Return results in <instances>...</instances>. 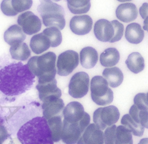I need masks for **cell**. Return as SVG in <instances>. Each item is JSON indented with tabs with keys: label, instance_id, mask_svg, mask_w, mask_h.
Masks as SVG:
<instances>
[{
	"label": "cell",
	"instance_id": "1",
	"mask_svg": "<svg viewBox=\"0 0 148 144\" xmlns=\"http://www.w3.org/2000/svg\"><path fill=\"white\" fill-rule=\"evenodd\" d=\"M27 65L12 63L0 70V91L8 96H16L30 89L35 82Z\"/></svg>",
	"mask_w": 148,
	"mask_h": 144
},
{
	"label": "cell",
	"instance_id": "2",
	"mask_svg": "<svg viewBox=\"0 0 148 144\" xmlns=\"http://www.w3.org/2000/svg\"><path fill=\"white\" fill-rule=\"evenodd\" d=\"M17 136L22 144H53L51 130L44 117H35L25 123Z\"/></svg>",
	"mask_w": 148,
	"mask_h": 144
},
{
	"label": "cell",
	"instance_id": "3",
	"mask_svg": "<svg viewBox=\"0 0 148 144\" xmlns=\"http://www.w3.org/2000/svg\"><path fill=\"white\" fill-rule=\"evenodd\" d=\"M56 57L55 53L49 52L29 59L27 65L31 72L38 77V83L49 82L55 79Z\"/></svg>",
	"mask_w": 148,
	"mask_h": 144
},
{
	"label": "cell",
	"instance_id": "4",
	"mask_svg": "<svg viewBox=\"0 0 148 144\" xmlns=\"http://www.w3.org/2000/svg\"><path fill=\"white\" fill-rule=\"evenodd\" d=\"M37 10L46 27H55L60 30L64 28L65 11L62 6L51 1H43Z\"/></svg>",
	"mask_w": 148,
	"mask_h": 144
},
{
	"label": "cell",
	"instance_id": "5",
	"mask_svg": "<svg viewBox=\"0 0 148 144\" xmlns=\"http://www.w3.org/2000/svg\"><path fill=\"white\" fill-rule=\"evenodd\" d=\"M91 96L97 105L105 106L113 100V93L108 86L107 81L102 76H94L91 81Z\"/></svg>",
	"mask_w": 148,
	"mask_h": 144
},
{
	"label": "cell",
	"instance_id": "6",
	"mask_svg": "<svg viewBox=\"0 0 148 144\" xmlns=\"http://www.w3.org/2000/svg\"><path fill=\"white\" fill-rule=\"evenodd\" d=\"M90 117L86 113L85 116L80 122L69 123L63 121L61 139L66 144H75L89 125Z\"/></svg>",
	"mask_w": 148,
	"mask_h": 144
},
{
	"label": "cell",
	"instance_id": "7",
	"mask_svg": "<svg viewBox=\"0 0 148 144\" xmlns=\"http://www.w3.org/2000/svg\"><path fill=\"white\" fill-rule=\"evenodd\" d=\"M120 116L119 111L115 106L100 107L93 113V121L100 130H103L117 122Z\"/></svg>",
	"mask_w": 148,
	"mask_h": 144
},
{
	"label": "cell",
	"instance_id": "8",
	"mask_svg": "<svg viewBox=\"0 0 148 144\" xmlns=\"http://www.w3.org/2000/svg\"><path fill=\"white\" fill-rule=\"evenodd\" d=\"M89 83L90 77L87 73H76L71 78L69 83V94L75 99L82 98L89 91Z\"/></svg>",
	"mask_w": 148,
	"mask_h": 144
},
{
	"label": "cell",
	"instance_id": "9",
	"mask_svg": "<svg viewBox=\"0 0 148 144\" xmlns=\"http://www.w3.org/2000/svg\"><path fill=\"white\" fill-rule=\"evenodd\" d=\"M79 63V54L73 50H66L59 55L57 61L58 74L67 76L77 67Z\"/></svg>",
	"mask_w": 148,
	"mask_h": 144
},
{
	"label": "cell",
	"instance_id": "10",
	"mask_svg": "<svg viewBox=\"0 0 148 144\" xmlns=\"http://www.w3.org/2000/svg\"><path fill=\"white\" fill-rule=\"evenodd\" d=\"M17 21L22 27L23 32L29 35L38 33L41 29V21L32 11H27L20 15Z\"/></svg>",
	"mask_w": 148,
	"mask_h": 144
},
{
	"label": "cell",
	"instance_id": "11",
	"mask_svg": "<svg viewBox=\"0 0 148 144\" xmlns=\"http://www.w3.org/2000/svg\"><path fill=\"white\" fill-rule=\"evenodd\" d=\"M94 33L96 38L99 41L111 43L115 34L113 21L110 22L104 19L97 21L94 25Z\"/></svg>",
	"mask_w": 148,
	"mask_h": 144
},
{
	"label": "cell",
	"instance_id": "12",
	"mask_svg": "<svg viewBox=\"0 0 148 144\" xmlns=\"http://www.w3.org/2000/svg\"><path fill=\"white\" fill-rule=\"evenodd\" d=\"M33 4L31 0H5L1 4V11L8 16H15L18 13L31 8Z\"/></svg>",
	"mask_w": 148,
	"mask_h": 144
},
{
	"label": "cell",
	"instance_id": "13",
	"mask_svg": "<svg viewBox=\"0 0 148 144\" xmlns=\"http://www.w3.org/2000/svg\"><path fill=\"white\" fill-rule=\"evenodd\" d=\"M77 144H103L104 133L94 123L90 124L77 142Z\"/></svg>",
	"mask_w": 148,
	"mask_h": 144
},
{
	"label": "cell",
	"instance_id": "14",
	"mask_svg": "<svg viewBox=\"0 0 148 144\" xmlns=\"http://www.w3.org/2000/svg\"><path fill=\"white\" fill-rule=\"evenodd\" d=\"M92 19L87 15L75 16L71 19L70 27L71 31L78 35L89 33L92 28Z\"/></svg>",
	"mask_w": 148,
	"mask_h": 144
},
{
	"label": "cell",
	"instance_id": "15",
	"mask_svg": "<svg viewBox=\"0 0 148 144\" xmlns=\"http://www.w3.org/2000/svg\"><path fill=\"white\" fill-rule=\"evenodd\" d=\"M86 113L81 103L78 101H72L67 104L63 110L64 120L69 123L80 122Z\"/></svg>",
	"mask_w": 148,
	"mask_h": 144
},
{
	"label": "cell",
	"instance_id": "16",
	"mask_svg": "<svg viewBox=\"0 0 148 144\" xmlns=\"http://www.w3.org/2000/svg\"><path fill=\"white\" fill-rule=\"evenodd\" d=\"M56 79L49 82L38 83L36 88L39 92L40 99L43 102L52 98H60L62 95L61 91L57 87Z\"/></svg>",
	"mask_w": 148,
	"mask_h": 144
},
{
	"label": "cell",
	"instance_id": "17",
	"mask_svg": "<svg viewBox=\"0 0 148 144\" xmlns=\"http://www.w3.org/2000/svg\"><path fill=\"white\" fill-rule=\"evenodd\" d=\"M42 108L43 115L47 120L60 115L64 110V104L63 100L59 98H53L44 101Z\"/></svg>",
	"mask_w": 148,
	"mask_h": 144
},
{
	"label": "cell",
	"instance_id": "18",
	"mask_svg": "<svg viewBox=\"0 0 148 144\" xmlns=\"http://www.w3.org/2000/svg\"><path fill=\"white\" fill-rule=\"evenodd\" d=\"M116 14L118 19L121 21L129 23L137 18L138 12L134 3H126L120 4L117 8Z\"/></svg>",
	"mask_w": 148,
	"mask_h": 144
},
{
	"label": "cell",
	"instance_id": "19",
	"mask_svg": "<svg viewBox=\"0 0 148 144\" xmlns=\"http://www.w3.org/2000/svg\"><path fill=\"white\" fill-rule=\"evenodd\" d=\"M4 40L10 46H13L22 43L25 40L26 36L22 28L18 25L9 27L4 33Z\"/></svg>",
	"mask_w": 148,
	"mask_h": 144
},
{
	"label": "cell",
	"instance_id": "20",
	"mask_svg": "<svg viewBox=\"0 0 148 144\" xmlns=\"http://www.w3.org/2000/svg\"><path fill=\"white\" fill-rule=\"evenodd\" d=\"M80 63L82 67L89 69L95 67L98 60V54L92 47L84 48L80 52Z\"/></svg>",
	"mask_w": 148,
	"mask_h": 144
},
{
	"label": "cell",
	"instance_id": "21",
	"mask_svg": "<svg viewBox=\"0 0 148 144\" xmlns=\"http://www.w3.org/2000/svg\"><path fill=\"white\" fill-rule=\"evenodd\" d=\"M125 37L130 43L138 44L143 41L144 37V32L140 24L132 23L126 27Z\"/></svg>",
	"mask_w": 148,
	"mask_h": 144
},
{
	"label": "cell",
	"instance_id": "22",
	"mask_svg": "<svg viewBox=\"0 0 148 144\" xmlns=\"http://www.w3.org/2000/svg\"><path fill=\"white\" fill-rule=\"evenodd\" d=\"M30 46L34 53L39 54L47 50L51 46V43L48 38L41 33L31 38Z\"/></svg>",
	"mask_w": 148,
	"mask_h": 144
},
{
	"label": "cell",
	"instance_id": "23",
	"mask_svg": "<svg viewBox=\"0 0 148 144\" xmlns=\"http://www.w3.org/2000/svg\"><path fill=\"white\" fill-rule=\"evenodd\" d=\"M103 75L110 86L112 88L117 87L120 86L123 80V73L117 67L105 69Z\"/></svg>",
	"mask_w": 148,
	"mask_h": 144
},
{
	"label": "cell",
	"instance_id": "24",
	"mask_svg": "<svg viewBox=\"0 0 148 144\" xmlns=\"http://www.w3.org/2000/svg\"><path fill=\"white\" fill-rule=\"evenodd\" d=\"M119 52L116 49L108 48L100 55V62L103 67H113L119 62Z\"/></svg>",
	"mask_w": 148,
	"mask_h": 144
},
{
	"label": "cell",
	"instance_id": "25",
	"mask_svg": "<svg viewBox=\"0 0 148 144\" xmlns=\"http://www.w3.org/2000/svg\"><path fill=\"white\" fill-rule=\"evenodd\" d=\"M125 63L128 69L134 73H140L145 68L144 58L138 52H133L129 55Z\"/></svg>",
	"mask_w": 148,
	"mask_h": 144
},
{
	"label": "cell",
	"instance_id": "26",
	"mask_svg": "<svg viewBox=\"0 0 148 144\" xmlns=\"http://www.w3.org/2000/svg\"><path fill=\"white\" fill-rule=\"evenodd\" d=\"M48 125L51 132L52 138L53 142H58L61 139L63 123L62 116H54L48 120Z\"/></svg>",
	"mask_w": 148,
	"mask_h": 144
},
{
	"label": "cell",
	"instance_id": "27",
	"mask_svg": "<svg viewBox=\"0 0 148 144\" xmlns=\"http://www.w3.org/2000/svg\"><path fill=\"white\" fill-rule=\"evenodd\" d=\"M10 52L13 59L20 61L27 60L31 54L28 46L25 43L12 46Z\"/></svg>",
	"mask_w": 148,
	"mask_h": 144
},
{
	"label": "cell",
	"instance_id": "28",
	"mask_svg": "<svg viewBox=\"0 0 148 144\" xmlns=\"http://www.w3.org/2000/svg\"><path fill=\"white\" fill-rule=\"evenodd\" d=\"M121 123L124 126L129 129L133 135L138 137L143 136L144 132V128L140 124L136 122L130 115H125L122 117Z\"/></svg>",
	"mask_w": 148,
	"mask_h": 144
},
{
	"label": "cell",
	"instance_id": "29",
	"mask_svg": "<svg viewBox=\"0 0 148 144\" xmlns=\"http://www.w3.org/2000/svg\"><path fill=\"white\" fill-rule=\"evenodd\" d=\"M67 6L70 11L73 14H85L90 10L91 7L90 1L88 0L67 1Z\"/></svg>",
	"mask_w": 148,
	"mask_h": 144
},
{
	"label": "cell",
	"instance_id": "30",
	"mask_svg": "<svg viewBox=\"0 0 148 144\" xmlns=\"http://www.w3.org/2000/svg\"><path fill=\"white\" fill-rule=\"evenodd\" d=\"M115 144H133L130 131L124 126L119 125L116 127Z\"/></svg>",
	"mask_w": 148,
	"mask_h": 144
},
{
	"label": "cell",
	"instance_id": "31",
	"mask_svg": "<svg viewBox=\"0 0 148 144\" xmlns=\"http://www.w3.org/2000/svg\"><path fill=\"white\" fill-rule=\"evenodd\" d=\"M43 34L48 38L52 47H56L61 44L62 34L60 30L55 27L47 28L43 31Z\"/></svg>",
	"mask_w": 148,
	"mask_h": 144
},
{
	"label": "cell",
	"instance_id": "32",
	"mask_svg": "<svg viewBox=\"0 0 148 144\" xmlns=\"http://www.w3.org/2000/svg\"><path fill=\"white\" fill-rule=\"evenodd\" d=\"M134 105L139 110H148L147 94L139 93L134 98Z\"/></svg>",
	"mask_w": 148,
	"mask_h": 144
},
{
	"label": "cell",
	"instance_id": "33",
	"mask_svg": "<svg viewBox=\"0 0 148 144\" xmlns=\"http://www.w3.org/2000/svg\"><path fill=\"white\" fill-rule=\"evenodd\" d=\"M116 126L115 125L108 127L104 134L105 144H115Z\"/></svg>",
	"mask_w": 148,
	"mask_h": 144
},
{
	"label": "cell",
	"instance_id": "34",
	"mask_svg": "<svg viewBox=\"0 0 148 144\" xmlns=\"http://www.w3.org/2000/svg\"><path fill=\"white\" fill-rule=\"evenodd\" d=\"M113 23L115 28V36L111 43H114L118 41L121 40L123 34V25L117 20H113Z\"/></svg>",
	"mask_w": 148,
	"mask_h": 144
},
{
	"label": "cell",
	"instance_id": "35",
	"mask_svg": "<svg viewBox=\"0 0 148 144\" xmlns=\"http://www.w3.org/2000/svg\"><path fill=\"white\" fill-rule=\"evenodd\" d=\"M8 136V133L6 128L3 126L0 125V144H2Z\"/></svg>",
	"mask_w": 148,
	"mask_h": 144
},
{
	"label": "cell",
	"instance_id": "36",
	"mask_svg": "<svg viewBox=\"0 0 148 144\" xmlns=\"http://www.w3.org/2000/svg\"><path fill=\"white\" fill-rule=\"evenodd\" d=\"M139 12L142 18L145 19L148 17V3H144L139 9Z\"/></svg>",
	"mask_w": 148,
	"mask_h": 144
},
{
	"label": "cell",
	"instance_id": "37",
	"mask_svg": "<svg viewBox=\"0 0 148 144\" xmlns=\"http://www.w3.org/2000/svg\"><path fill=\"white\" fill-rule=\"evenodd\" d=\"M148 138H145L141 139L138 144H148Z\"/></svg>",
	"mask_w": 148,
	"mask_h": 144
},
{
	"label": "cell",
	"instance_id": "38",
	"mask_svg": "<svg viewBox=\"0 0 148 144\" xmlns=\"http://www.w3.org/2000/svg\"><path fill=\"white\" fill-rule=\"evenodd\" d=\"M147 19H148V17L145 19L144 21L143 29L145 30H147V23H148Z\"/></svg>",
	"mask_w": 148,
	"mask_h": 144
}]
</instances>
